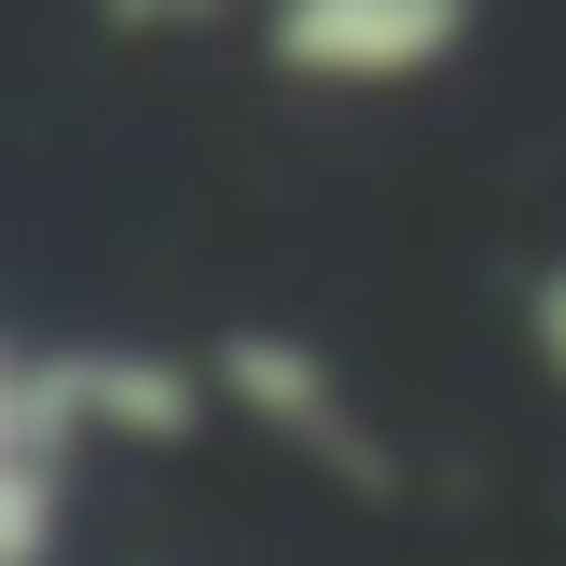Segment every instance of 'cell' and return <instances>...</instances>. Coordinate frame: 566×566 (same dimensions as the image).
I'll return each instance as SVG.
<instances>
[{
    "label": "cell",
    "instance_id": "6da1fadb",
    "mask_svg": "<svg viewBox=\"0 0 566 566\" xmlns=\"http://www.w3.org/2000/svg\"><path fill=\"white\" fill-rule=\"evenodd\" d=\"M457 42H470V0H263V55L291 83H346V97L429 83Z\"/></svg>",
    "mask_w": 566,
    "mask_h": 566
},
{
    "label": "cell",
    "instance_id": "7a4b0ae2",
    "mask_svg": "<svg viewBox=\"0 0 566 566\" xmlns=\"http://www.w3.org/2000/svg\"><path fill=\"white\" fill-rule=\"evenodd\" d=\"M539 346L566 359V276H553V291H539Z\"/></svg>",
    "mask_w": 566,
    "mask_h": 566
}]
</instances>
